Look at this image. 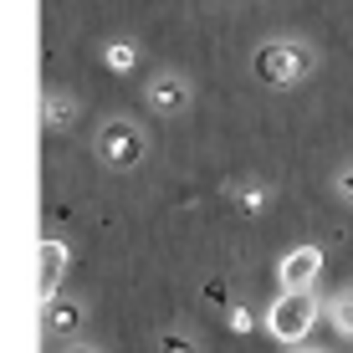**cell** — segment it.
Returning a JSON list of instances; mask_svg holds the SVG:
<instances>
[{
	"label": "cell",
	"mask_w": 353,
	"mask_h": 353,
	"mask_svg": "<svg viewBox=\"0 0 353 353\" xmlns=\"http://www.w3.org/2000/svg\"><path fill=\"white\" fill-rule=\"evenodd\" d=\"M323 312L327 307H318L312 292H282V297L272 302V312H266V333H272L276 343H287V348H302V338L312 333V323H318Z\"/></svg>",
	"instance_id": "cell-1"
},
{
	"label": "cell",
	"mask_w": 353,
	"mask_h": 353,
	"mask_svg": "<svg viewBox=\"0 0 353 353\" xmlns=\"http://www.w3.org/2000/svg\"><path fill=\"white\" fill-rule=\"evenodd\" d=\"M251 72H256V82H266V88H292V82H302L312 72V52L297 46V41H266L251 57Z\"/></svg>",
	"instance_id": "cell-2"
},
{
	"label": "cell",
	"mask_w": 353,
	"mask_h": 353,
	"mask_svg": "<svg viewBox=\"0 0 353 353\" xmlns=\"http://www.w3.org/2000/svg\"><path fill=\"white\" fill-rule=\"evenodd\" d=\"M97 159L113 164V169H133L143 159V133L139 123H128V118H108L103 128H97Z\"/></svg>",
	"instance_id": "cell-3"
},
{
	"label": "cell",
	"mask_w": 353,
	"mask_h": 353,
	"mask_svg": "<svg viewBox=\"0 0 353 353\" xmlns=\"http://www.w3.org/2000/svg\"><path fill=\"white\" fill-rule=\"evenodd\" d=\"M318 272H323V251L318 246H297V251H287V256H282L276 282H282V292H312Z\"/></svg>",
	"instance_id": "cell-4"
},
{
	"label": "cell",
	"mask_w": 353,
	"mask_h": 353,
	"mask_svg": "<svg viewBox=\"0 0 353 353\" xmlns=\"http://www.w3.org/2000/svg\"><path fill=\"white\" fill-rule=\"evenodd\" d=\"M36 261H41L36 292H41V307H46V302H57V282H62V272H67V246L62 241H41V246H36Z\"/></svg>",
	"instance_id": "cell-5"
},
{
	"label": "cell",
	"mask_w": 353,
	"mask_h": 353,
	"mask_svg": "<svg viewBox=\"0 0 353 353\" xmlns=\"http://www.w3.org/2000/svg\"><path fill=\"white\" fill-rule=\"evenodd\" d=\"M149 108H154V113H164V118L185 113V108H190V82L174 77V72L154 77V82H149Z\"/></svg>",
	"instance_id": "cell-6"
},
{
	"label": "cell",
	"mask_w": 353,
	"mask_h": 353,
	"mask_svg": "<svg viewBox=\"0 0 353 353\" xmlns=\"http://www.w3.org/2000/svg\"><path fill=\"white\" fill-rule=\"evenodd\" d=\"M72 118H77V108H72V97H57V92H46V108H41V123L46 128H72Z\"/></svg>",
	"instance_id": "cell-7"
},
{
	"label": "cell",
	"mask_w": 353,
	"mask_h": 353,
	"mask_svg": "<svg viewBox=\"0 0 353 353\" xmlns=\"http://www.w3.org/2000/svg\"><path fill=\"white\" fill-rule=\"evenodd\" d=\"M82 323V307L77 302H46V327H52V333H72V327Z\"/></svg>",
	"instance_id": "cell-8"
},
{
	"label": "cell",
	"mask_w": 353,
	"mask_h": 353,
	"mask_svg": "<svg viewBox=\"0 0 353 353\" xmlns=\"http://www.w3.org/2000/svg\"><path fill=\"white\" fill-rule=\"evenodd\" d=\"M327 318H333V327L343 338H353V292H338V297L327 302Z\"/></svg>",
	"instance_id": "cell-9"
},
{
	"label": "cell",
	"mask_w": 353,
	"mask_h": 353,
	"mask_svg": "<svg viewBox=\"0 0 353 353\" xmlns=\"http://www.w3.org/2000/svg\"><path fill=\"white\" fill-rule=\"evenodd\" d=\"M108 72H133V62H139V52H133V41H113L108 46Z\"/></svg>",
	"instance_id": "cell-10"
},
{
	"label": "cell",
	"mask_w": 353,
	"mask_h": 353,
	"mask_svg": "<svg viewBox=\"0 0 353 353\" xmlns=\"http://www.w3.org/2000/svg\"><path fill=\"white\" fill-rule=\"evenodd\" d=\"M236 200H241V210H261V205L272 200V190H266V185H246V190L236 194Z\"/></svg>",
	"instance_id": "cell-11"
},
{
	"label": "cell",
	"mask_w": 353,
	"mask_h": 353,
	"mask_svg": "<svg viewBox=\"0 0 353 353\" xmlns=\"http://www.w3.org/2000/svg\"><path fill=\"white\" fill-rule=\"evenodd\" d=\"M159 353H200L190 343V338H179V333H159Z\"/></svg>",
	"instance_id": "cell-12"
},
{
	"label": "cell",
	"mask_w": 353,
	"mask_h": 353,
	"mask_svg": "<svg viewBox=\"0 0 353 353\" xmlns=\"http://www.w3.org/2000/svg\"><path fill=\"white\" fill-rule=\"evenodd\" d=\"M225 318H230V327H236V333H251V312H246V307H230Z\"/></svg>",
	"instance_id": "cell-13"
},
{
	"label": "cell",
	"mask_w": 353,
	"mask_h": 353,
	"mask_svg": "<svg viewBox=\"0 0 353 353\" xmlns=\"http://www.w3.org/2000/svg\"><path fill=\"white\" fill-rule=\"evenodd\" d=\"M338 194L353 205V169H343V174H338Z\"/></svg>",
	"instance_id": "cell-14"
},
{
	"label": "cell",
	"mask_w": 353,
	"mask_h": 353,
	"mask_svg": "<svg viewBox=\"0 0 353 353\" xmlns=\"http://www.w3.org/2000/svg\"><path fill=\"white\" fill-rule=\"evenodd\" d=\"M67 353H97V348H88V343H77V348H67Z\"/></svg>",
	"instance_id": "cell-15"
},
{
	"label": "cell",
	"mask_w": 353,
	"mask_h": 353,
	"mask_svg": "<svg viewBox=\"0 0 353 353\" xmlns=\"http://www.w3.org/2000/svg\"><path fill=\"white\" fill-rule=\"evenodd\" d=\"M297 353H318V348H297Z\"/></svg>",
	"instance_id": "cell-16"
}]
</instances>
